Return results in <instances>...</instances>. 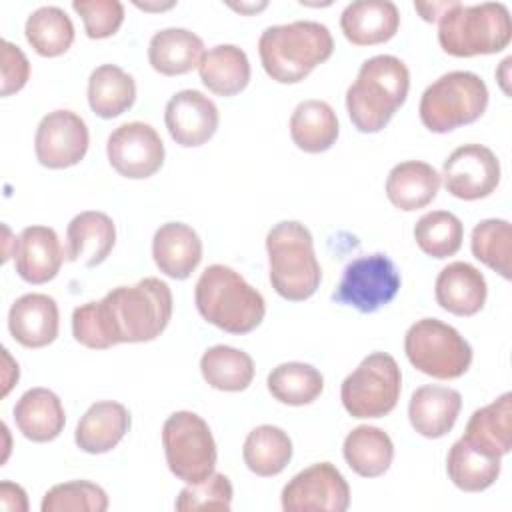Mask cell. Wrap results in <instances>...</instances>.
I'll list each match as a JSON object with an SVG mask.
<instances>
[{"label": "cell", "mask_w": 512, "mask_h": 512, "mask_svg": "<svg viewBox=\"0 0 512 512\" xmlns=\"http://www.w3.org/2000/svg\"><path fill=\"white\" fill-rule=\"evenodd\" d=\"M470 248L476 260L510 280V254H512V226L502 218H488L474 226Z\"/></svg>", "instance_id": "obj_39"}, {"label": "cell", "mask_w": 512, "mask_h": 512, "mask_svg": "<svg viewBox=\"0 0 512 512\" xmlns=\"http://www.w3.org/2000/svg\"><path fill=\"white\" fill-rule=\"evenodd\" d=\"M268 392L282 404L304 406L314 402L324 390V376L304 362H282L266 378Z\"/></svg>", "instance_id": "obj_37"}, {"label": "cell", "mask_w": 512, "mask_h": 512, "mask_svg": "<svg viewBox=\"0 0 512 512\" xmlns=\"http://www.w3.org/2000/svg\"><path fill=\"white\" fill-rule=\"evenodd\" d=\"M346 464L364 478L382 476L394 458L392 438L378 426H356L350 430L342 444Z\"/></svg>", "instance_id": "obj_30"}, {"label": "cell", "mask_w": 512, "mask_h": 512, "mask_svg": "<svg viewBox=\"0 0 512 512\" xmlns=\"http://www.w3.org/2000/svg\"><path fill=\"white\" fill-rule=\"evenodd\" d=\"M264 6H266V2L262 6H254V4L252 6H244V4H240V6H232V8L240 10V12H252V10H258V8H264Z\"/></svg>", "instance_id": "obj_46"}, {"label": "cell", "mask_w": 512, "mask_h": 512, "mask_svg": "<svg viewBox=\"0 0 512 512\" xmlns=\"http://www.w3.org/2000/svg\"><path fill=\"white\" fill-rule=\"evenodd\" d=\"M414 240L424 254L442 260L460 250L464 226L456 214L448 210H432L418 218L414 226Z\"/></svg>", "instance_id": "obj_38"}, {"label": "cell", "mask_w": 512, "mask_h": 512, "mask_svg": "<svg viewBox=\"0 0 512 512\" xmlns=\"http://www.w3.org/2000/svg\"><path fill=\"white\" fill-rule=\"evenodd\" d=\"M200 372L208 386L222 392H242L252 384L254 362L234 346L216 344L200 358Z\"/></svg>", "instance_id": "obj_35"}, {"label": "cell", "mask_w": 512, "mask_h": 512, "mask_svg": "<svg viewBox=\"0 0 512 512\" xmlns=\"http://www.w3.org/2000/svg\"><path fill=\"white\" fill-rule=\"evenodd\" d=\"M400 26V12L390 0H356L340 14V28L354 46L388 42Z\"/></svg>", "instance_id": "obj_21"}, {"label": "cell", "mask_w": 512, "mask_h": 512, "mask_svg": "<svg viewBox=\"0 0 512 512\" xmlns=\"http://www.w3.org/2000/svg\"><path fill=\"white\" fill-rule=\"evenodd\" d=\"M512 40L510 12L502 2H482L464 6L454 2L440 18L438 42L442 50L456 58L496 54Z\"/></svg>", "instance_id": "obj_6"}, {"label": "cell", "mask_w": 512, "mask_h": 512, "mask_svg": "<svg viewBox=\"0 0 512 512\" xmlns=\"http://www.w3.org/2000/svg\"><path fill=\"white\" fill-rule=\"evenodd\" d=\"M334 52L328 26L314 20H294L268 26L258 40V54L266 74L280 84L304 80Z\"/></svg>", "instance_id": "obj_3"}, {"label": "cell", "mask_w": 512, "mask_h": 512, "mask_svg": "<svg viewBox=\"0 0 512 512\" xmlns=\"http://www.w3.org/2000/svg\"><path fill=\"white\" fill-rule=\"evenodd\" d=\"M0 506L8 512H26L28 510V498L22 486L14 482H0Z\"/></svg>", "instance_id": "obj_44"}, {"label": "cell", "mask_w": 512, "mask_h": 512, "mask_svg": "<svg viewBox=\"0 0 512 512\" xmlns=\"http://www.w3.org/2000/svg\"><path fill=\"white\" fill-rule=\"evenodd\" d=\"M500 458L482 452L464 438L456 440L446 456V472L452 484L464 492H482L500 476Z\"/></svg>", "instance_id": "obj_33"}, {"label": "cell", "mask_w": 512, "mask_h": 512, "mask_svg": "<svg viewBox=\"0 0 512 512\" xmlns=\"http://www.w3.org/2000/svg\"><path fill=\"white\" fill-rule=\"evenodd\" d=\"M152 258L162 274L186 280L202 260V240L192 226L166 222L154 232Z\"/></svg>", "instance_id": "obj_19"}, {"label": "cell", "mask_w": 512, "mask_h": 512, "mask_svg": "<svg viewBox=\"0 0 512 512\" xmlns=\"http://www.w3.org/2000/svg\"><path fill=\"white\" fill-rule=\"evenodd\" d=\"M456 0H450V2H432V4H414V8L422 14V18L426 22H436L442 18V14L446 10H450L454 6Z\"/></svg>", "instance_id": "obj_45"}, {"label": "cell", "mask_w": 512, "mask_h": 512, "mask_svg": "<svg viewBox=\"0 0 512 512\" xmlns=\"http://www.w3.org/2000/svg\"><path fill=\"white\" fill-rule=\"evenodd\" d=\"M404 352L418 372L438 380L460 378L472 364L468 340L438 318L416 320L406 330Z\"/></svg>", "instance_id": "obj_8"}, {"label": "cell", "mask_w": 512, "mask_h": 512, "mask_svg": "<svg viewBox=\"0 0 512 512\" xmlns=\"http://www.w3.org/2000/svg\"><path fill=\"white\" fill-rule=\"evenodd\" d=\"M170 318V286L148 276L132 286L112 288L102 300L74 308L72 334L86 348L106 350L124 342H150L166 330Z\"/></svg>", "instance_id": "obj_1"}, {"label": "cell", "mask_w": 512, "mask_h": 512, "mask_svg": "<svg viewBox=\"0 0 512 512\" xmlns=\"http://www.w3.org/2000/svg\"><path fill=\"white\" fill-rule=\"evenodd\" d=\"M24 34L36 54L44 58H54L68 52V48L72 46L74 24L62 8L40 6L28 16Z\"/></svg>", "instance_id": "obj_36"}, {"label": "cell", "mask_w": 512, "mask_h": 512, "mask_svg": "<svg viewBox=\"0 0 512 512\" xmlns=\"http://www.w3.org/2000/svg\"><path fill=\"white\" fill-rule=\"evenodd\" d=\"M198 74L202 84L216 96H234L250 82V62L242 48L218 44L204 52Z\"/></svg>", "instance_id": "obj_29"}, {"label": "cell", "mask_w": 512, "mask_h": 512, "mask_svg": "<svg viewBox=\"0 0 512 512\" xmlns=\"http://www.w3.org/2000/svg\"><path fill=\"white\" fill-rule=\"evenodd\" d=\"M110 166L124 178L154 176L164 164V142L146 122H126L110 132L106 142Z\"/></svg>", "instance_id": "obj_13"}, {"label": "cell", "mask_w": 512, "mask_h": 512, "mask_svg": "<svg viewBox=\"0 0 512 512\" xmlns=\"http://www.w3.org/2000/svg\"><path fill=\"white\" fill-rule=\"evenodd\" d=\"M440 182L442 176L428 162L406 160L388 172L386 196L398 210H420L436 198Z\"/></svg>", "instance_id": "obj_26"}, {"label": "cell", "mask_w": 512, "mask_h": 512, "mask_svg": "<svg viewBox=\"0 0 512 512\" xmlns=\"http://www.w3.org/2000/svg\"><path fill=\"white\" fill-rule=\"evenodd\" d=\"M42 512H104L108 510V496L104 488L88 480H70L52 486L40 504Z\"/></svg>", "instance_id": "obj_40"}, {"label": "cell", "mask_w": 512, "mask_h": 512, "mask_svg": "<svg viewBox=\"0 0 512 512\" xmlns=\"http://www.w3.org/2000/svg\"><path fill=\"white\" fill-rule=\"evenodd\" d=\"M14 422L24 438L50 442L60 436L66 414L60 398L48 388H30L14 404Z\"/></svg>", "instance_id": "obj_25"}, {"label": "cell", "mask_w": 512, "mask_h": 512, "mask_svg": "<svg viewBox=\"0 0 512 512\" xmlns=\"http://www.w3.org/2000/svg\"><path fill=\"white\" fill-rule=\"evenodd\" d=\"M460 408L462 396L458 390L426 384L412 392L408 402V418L420 436L442 438L454 428Z\"/></svg>", "instance_id": "obj_20"}, {"label": "cell", "mask_w": 512, "mask_h": 512, "mask_svg": "<svg viewBox=\"0 0 512 512\" xmlns=\"http://www.w3.org/2000/svg\"><path fill=\"white\" fill-rule=\"evenodd\" d=\"M164 122L176 144L196 148L214 136L220 114L216 104L200 90H180L166 102Z\"/></svg>", "instance_id": "obj_16"}, {"label": "cell", "mask_w": 512, "mask_h": 512, "mask_svg": "<svg viewBox=\"0 0 512 512\" xmlns=\"http://www.w3.org/2000/svg\"><path fill=\"white\" fill-rule=\"evenodd\" d=\"M462 438L490 456L508 454L512 448V394L504 392L494 402L474 410Z\"/></svg>", "instance_id": "obj_27"}, {"label": "cell", "mask_w": 512, "mask_h": 512, "mask_svg": "<svg viewBox=\"0 0 512 512\" xmlns=\"http://www.w3.org/2000/svg\"><path fill=\"white\" fill-rule=\"evenodd\" d=\"M130 412L124 404L112 400L94 402L80 418L74 440L88 454L110 452L128 432Z\"/></svg>", "instance_id": "obj_24"}, {"label": "cell", "mask_w": 512, "mask_h": 512, "mask_svg": "<svg viewBox=\"0 0 512 512\" xmlns=\"http://www.w3.org/2000/svg\"><path fill=\"white\" fill-rule=\"evenodd\" d=\"M338 132L336 112L324 100H304L290 116V138L308 154H320L332 148Z\"/></svg>", "instance_id": "obj_31"}, {"label": "cell", "mask_w": 512, "mask_h": 512, "mask_svg": "<svg viewBox=\"0 0 512 512\" xmlns=\"http://www.w3.org/2000/svg\"><path fill=\"white\" fill-rule=\"evenodd\" d=\"M162 446L170 472L186 482L198 484L214 472L216 442L202 416L190 410L170 414L162 426Z\"/></svg>", "instance_id": "obj_10"}, {"label": "cell", "mask_w": 512, "mask_h": 512, "mask_svg": "<svg viewBox=\"0 0 512 512\" xmlns=\"http://www.w3.org/2000/svg\"><path fill=\"white\" fill-rule=\"evenodd\" d=\"M442 178L454 198L480 200L500 184V160L488 146L464 144L444 160Z\"/></svg>", "instance_id": "obj_15"}, {"label": "cell", "mask_w": 512, "mask_h": 512, "mask_svg": "<svg viewBox=\"0 0 512 512\" xmlns=\"http://www.w3.org/2000/svg\"><path fill=\"white\" fill-rule=\"evenodd\" d=\"M72 8L80 14L86 36L94 40L116 34L124 22V6L118 0H74Z\"/></svg>", "instance_id": "obj_42"}, {"label": "cell", "mask_w": 512, "mask_h": 512, "mask_svg": "<svg viewBox=\"0 0 512 512\" xmlns=\"http://www.w3.org/2000/svg\"><path fill=\"white\" fill-rule=\"evenodd\" d=\"M136 82L116 64H102L88 78V104L100 118H116L132 108Z\"/></svg>", "instance_id": "obj_32"}, {"label": "cell", "mask_w": 512, "mask_h": 512, "mask_svg": "<svg viewBox=\"0 0 512 512\" xmlns=\"http://www.w3.org/2000/svg\"><path fill=\"white\" fill-rule=\"evenodd\" d=\"M280 500L286 512H344L350 506V488L334 464L318 462L292 476Z\"/></svg>", "instance_id": "obj_12"}, {"label": "cell", "mask_w": 512, "mask_h": 512, "mask_svg": "<svg viewBox=\"0 0 512 512\" xmlns=\"http://www.w3.org/2000/svg\"><path fill=\"white\" fill-rule=\"evenodd\" d=\"M60 312L48 294H24L8 310V330L12 338L26 348H44L58 336Z\"/></svg>", "instance_id": "obj_18"}, {"label": "cell", "mask_w": 512, "mask_h": 512, "mask_svg": "<svg viewBox=\"0 0 512 512\" xmlns=\"http://www.w3.org/2000/svg\"><path fill=\"white\" fill-rule=\"evenodd\" d=\"M64 250L48 226H26L14 242V268L28 284H46L60 272Z\"/></svg>", "instance_id": "obj_17"}, {"label": "cell", "mask_w": 512, "mask_h": 512, "mask_svg": "<svg viewBox=\"0 0 512 512\" xmlns=\"http://www.w3.org/2000/svg\"><path fill=\"white\" fill-rule=\"evenodd\" d=\"M400 392L398 362L386 352H372L344 378L340 400L352 418H382L396 408Z\"/></svg>", "instance_id": "obj_9"}, {"label": "cell", "mask_w": 512, "mask_h": 512, "mask_svg": "<svg viewBox=\"0 0 512 512\" xmlns=\"http://www.w3.org/2000/svg\"><path fill=\"white\" fill-rule=\"evenodd\" d=\"M116 242L114 220L98 210L76 214L66 228V260L88 268L102 264Z\"/></svg>", "instance_id": "obj_22"}, {"label": "cell", "mask_w": 512, "mask_h": 512, "mask_svg": "<svg viewBox=\"0 0 512 512\" xmlns=\"http://www.w3.org/2000/svg\"><path fill=\"white\" fill-rule=\"evenodd\" d=\"M90 134L82 116L72 110L48 112L34 136V152L42 166L62 170L76 166L88 150Z\"/></svg>", "instance_id": "obj_14"}, {"label": "cell", "mask_w": 512, "mask_h": 512, "mask_svg": "<svg viewBox=\"0 0 512 512\" xmlns=\"http://www.w3.org/2000/svg\"><path fill=\"white\" fill-rule=\"evenodd\" d=\"M272 288L290 302L308 300L320 286L322 268L310 230L298 220H282L266 234Z\"/></svg>", "instance_id": "obj_5"}, {"label": "cell", "mask_w": 512, "mask_h": 512, "mask_svg": "<svg viewBox=\"0 0 512 512\" xmlns=\"http://www.w3.org/2000/svg\"><path fill=\"white\" fill-rule=\"evenodd\" d=\"M194 302L208 324L228 334L252 332L266 314L264 296L224 264H212L200 274L194 286Z\"/></svg>", "instance_id": "obj_4"}, {"label": "cell", "mask_w": 512, "mask_h": 512, "mask_svg": "<svg viewBox=\"0 0 512 512\" xmlns=\"http://www.w3.org/2000/svg\"><path fill=\"white\" fill-rule=\"evenodd\" d=\"M408 88L410 72L400 58L378 54L364 60L346 90V110L354 128L364 134L380 132L404 104Z\"/></svg>", "instance_id": "obj_2"}, {"label": "cell", "mask_w": 512, "mask_h": 512, "mask_svg": "<svg viewBox=\"0 0 512 512\" xmlns=\"http://www.w3.org/2000/svg\"><path fill=\"white\" fill-rule=\"evenodd\" d=\"M488 286L482 272L468 262H450L434 282V296L440 308L456 316H474L486 302Z\"/></svg>", "instance_id": "obj_23"}, {"label": "cell", "mask_w": 512, "mask_h": 512, "mask_svg": "<svg viewBox=\"0 0 512 512\" xmlns=\"http://www.w3.org/2000/svg\"><path fill=\"white\" fill-rule=\"evenodd\" d=\"M30 78V62L26 54L12 42L2 40V96H10L26 86Z\"/></svg>", "instance_id": "obj_43"}, {"label": "cell", "mask_w": 512, "mask_h": 512, "mask_svg": "<svg viewBox=\"0 0 512 512\" xmlns=\"http://www.w3.org/2000/svg\"><path fill=\"white\" fill-rule=\"evenodd\" d=\"M232 482L226 474L212 472L198 484H188L180 490L174 508L178 512L190 510H230L232 506Z\"/></svg>", "instance_id": "obj_41"}, {"label": "cell", "mask_w": 512, "mask_h": 512, "mask_svg": "<svg viewBox=\"0 0 512 512\" xmlns=\"http://www.w3.org/2000/svg\"><path fill=\"white\" fill-rule=\"evenodd\" d=\"M400 282V272L386 254L358 256L346 264L332 300L362 314H372L396 298Z\"/></svg>", "instance_id": "obj_11"}, {"label": "cell", "mask_w": 512, "mask_h": 512, "mask_svg": "<svg viewBox=\"0 0 512 512\" xmlns=\"http://www.w3.org/2000/svg\"><path fill=\"white\" fill-rule=\"evenodd\" d=\"M242 458L248 470L256 476H276L292 460V440L282 428L260 424L248 432Z\"/></svg>", "instance_id": "obj_34"}, {"label": "cell", "mask_w": 512, "mask_h": 512, "mask_svg": "<svg viewBox=\"0 0 512 512\" xmlns=\"http://www.w3.org/2000/svg\"><path fill=\"white\" fill-rule=\"evenodd\" d=\"M204 56V42L186 28H164L150 38L148 62L164 76H178L194 70Z\"/></svg>", "instance_id": "obj_28"}, {"label": "cell", "mask_w": 512, "mask_h": 512, "mask_svg": "<svg viewBox=\"0 0 512 512\" xmlns=\"http://www.w3.org/2000/svg\"><path fill=\"white\" fill-rule=\"evenodd\" d=\"M486 106L488 88L484 80L468 70H452L424 90L418 114L430 132L444 134L476 122Z\"/></svg>", "instance_id": "obj_7"}]
</instances>
